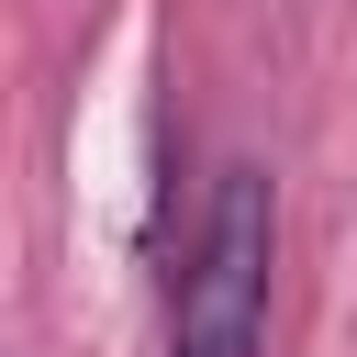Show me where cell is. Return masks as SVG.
<instances>
[{
  "instance_id": "1",
  "label": "cell",
  "mask_w": 357,
  "mask_h": 357,
  "mask_svg": "<svg viewBox=\"0 0 357 357\" xmlns=\"http://www.w3.org/2000/svg\"><path fill=\"white\" fill-rule=\"evenodd\" d=\"M268 268H279V190H268V167H223L190 223V257L167 279V357H257Z\"/></svg>"
}]
</instances>
